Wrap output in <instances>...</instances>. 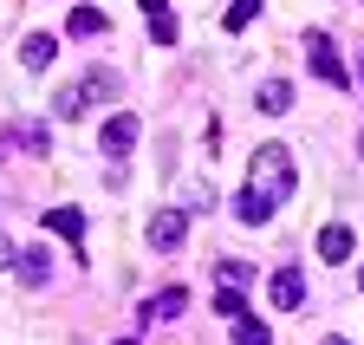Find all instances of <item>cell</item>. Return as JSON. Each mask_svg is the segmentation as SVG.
<instances>
[{
  "instance_id": "1",
  "label": "cell",
  "mask_w": 364,
  "mask_h": 345,
  "mask_svg": "<svg viewBox=\"0 0 364 345\" xmlns=\"http://www.w3.org/2000/svg\"><path fill=\"white\" fill-rule=\"evenodd\" d=\"M254 189L273 196V202L293 196V150H287V144H260V150H254Z\"/></svg>"
},
{
  "instance_id": "2",
  "label": "cell",
  "mask_w": 364,
  "mask_h": 345,
  "mask_svg": "<svg viewBox=\"0 0 364 345\" xmlns=\"http://www.w3.org/2000/svg\"><path fill=\"white\" fill-rule=\"evenodd\" d=\"M105 98H117V72H98V78H78V85H65V92L53 98V111H59V117H78V111L105 105Z\"/></svg>"
},
{
  "instance_id": "3",
  "label": "cell",
  "mask_w": 364,
  "mask_h": 345,
  "mask_svg": "<svg viewBox=\"0 0 364 345\" xmlns=\"http://www.w3.org/2000/svg\"><path fill=\"white\" fill-rule=\"evenodd\" d=\"M306 59H312V72H318V78H326V85H345V59L332 53V39H326V33H318V26L306 33Z\"/></svg>"
},
{
  "instance_id": "4",
  "label": "cell",
  "mask_w": 364,
  "mask_h": 345,
  "mask_svg": "<svg viewBox=\"0 0 364 345\" xmlns=\"http://www.w3.org/2000/svg\"><path fill=\"white\" fill-rule=\"evenodd\" d=\"M182 235H189V215H182V208H156V215H150V248L176 254V248H182Z\"/></svg>"
},
{
  "instance_id": "5",
  "label": "cell",
  "mask_w": 364,
  "mask_h": 345,
  "mask_svg": "<svg viewBox=\"0 0 364 345\" xmlns=\"http://www.w3.org/2000/svg\"><path fill=\"white\" fill-rule=\"evenodd\" d=\"M176 313H189V287H169V293L144 299V307H136V332H144V326H156V319H176Z\"/></svg>"
},
{
  "instance_id": "6",
  "label": "cell",
  "mask_w": 364,
  "mask_h": 345,
  "mask_svg": "<svg viewBox=\"0 0 364 345\" xmlns=\"http://www.w3.org/2000/svg\"><path fill=\"white\" fill-rule=\"evenodd\" d=\"M273 307H280V313L306 307V280H299V267H280V274H273Z\"/></svg>"
},
{
  "instance_id": "7",
  "label": "cell",
  "mask_w": 364,
  "mask_h": 345,
  "mask_svg": "<svg viewBox=\"0 0 364 345\" xmlns=\"http://www.w3.org/2000/svg\"><path fill=\"white\" fill-rule=\"evenodd\" d=\"M273 208H280V202H273V196H260L254 183H247V189L235 196V215H241V222H247V228H260V222H267V215H273Z\"/></svg>"
},
{
  "instance_id": "8",
  "label": "cell",
  "mask_w": 364,
  "mask_h": 345,
  "mask_svg": "<svg viewBox=\"0 0 364 345\" xmlns=\"http://www.w3.org/2000/svg\"><path fill=\"white\" fill-rule=\"evenodd\" d=\"M53 53H59V39H53V33H26V39H20V65H26V72L53 65Z\"/></svg>"
},
{
  "instance_id": "9",
  "label": "cell",
  "mask_w": 364,
  "mask_h": 345,
  "mask_svg": "<svg viewBox=\"0 0 364 345\" xmlns=\"http://www.w3.org/2000/svg\"><path fill=\"white\" fill-rule=\"evenodd\" d=\"M136 131H144V124H136V117H130V111H117V117H111V124H105V150H111V156H124V150H130V144H136Z\"/></svg>"
},
{
  "instance_id": "10",
  "label": "cell",
  "mask_w": 364,
  "mask_h": 345,
  "mask_svg": "<svg viewBox=\"0 0 364 345\" xmlns=\"http://www.w3.org/2000/svg\"><path fill=\"white\" fill-rule=\"evenodd\" d=\"M228 339H235V345H273L267 319H254V313H235V319H228Z\"/></svg>"
},
{
  "instance_id": "11",
  "label": "cell",
  "mask_w": 364,
  "mask_h": 345,
  "mask_svg": "<svg viewBox=\"0 0 364 345\" xmlns=\"http://www.w3.org/2000/svg\"><path fill=\"white\" fill-rule=\"evenodd\" d=\"M105 26H111V20H105L98 7H72V20H65V33H72V39H98Z\"/></svg>"
},
{
  "instance_id": "12",
  "label": "cell",
  "mask_w": 364,
  "mask_h": 345,
  "mask_svg": "<svg viewBox=\"0 0 364 345\" xmlns=\"http://www.w3.org/2000/svg\"><path fill=\"white\" fill-rule=\"evenodd\" d=\"M260 111H267V117L293 111V85H287V78H267V85H260Z\"/></svg>"
},
{
  "instance_id": "13",
  "label": "cell",
  "mask_w": 364,
  "mask_h": 345,
  "mask_svg": "<svg viewBox=\"0 0 364 345\" xmlns=\"http://www.w3.org/2000/svg\"><path fill=\"white\" fill-rule=\"evenodd\" d=\"M46 228L65 235V241H78V235H85V215H78V208H46Z\"/></svg>"
},
{
  "instance_id": "14",
  "label": "cell",
  "mask_w": 364,
  "mask_h": 345,
  "mask_svg": "<svg viewBox=\"0 0 364 345\" xmlns=\"http://www.w3.org/2000/svg\"><path fill=\"white\" fill-rule=\"evenodd\" d=\"M14 267H20V280H33V287H39L46 274H53V254H46V248H26V254H20Z\"/></svg>"
},
{
  "instance_id": "15",
  "label": "cell",
  "mask_w": 364,
  "mask_h": 345,
  "mask_svg": "<svg viewBox=\"0 0 364 345\" xmlns=\"http://www.w3.org/2000/svg\"><path fill=\"white\" fill-rule=\"evenodd\" d=\"M351 248H358V235H351V228H326V235H318V254H326V261H345Z\"/></svg>"
},
{
  "instance_id": "16",
  "label": "cell",
  "mask_w": 364,
  "mask_h": 345,
  "mask_svg": "<svg viewBox=\"0 0 364 345\" xmlns=\"http://www.w3.org/2000/svg\"><path fill=\"white\" fill-rule=\"evenodd\" d=\"M215 313H228V319L247 313V287H215Z\"/></svg>"
},
{
  "instance_id": "17",
  "label": "cell",
  "mask_w": 364,
  "mask_h": 345,
  "mask_svg": "<svg viewBox=\"0 0 364 345\" xmlns=\"http://www.w3.org/2000/svg\"><path fill=\"white\" fill-rule=\"evenodd\" d=\"M150 39H156V46H176V39H182L176 14H150Z\"/></svg>"
},
{
  "instance_id": "18",
  "label": "cell",
  "mask_w": 364,
  "mask_h": 345,
  "mask_svg": "<svg viewBox=\"0 0 364 345\" xmlns=\"http://www.w3.org/2000/svg\"><path fill=\"white\" fill-rule=\"evenodd\" d=\"M254 14H260V0H228V26H235V33H241Z\"/></svg>"
},
{
  "instance_id": "19",
  "label": "cell",
  "mask_w": 364,
  "mask_h": 345,
  "mask_svg": "<svg viewBox=\"0 0 364 345\" xmlns=\"http://www.w3.org/2000/svg\"><path fill=\"white\" fill-rule=\"evenodd\" d=\"M247 280H254L247 261H221V287H247Z\"/></svg>"
},
{
  "instance_id": "20",
  "label": "cell",
  "mask_w": 364,
  "mask_h": 345,
  "mask_svg": "<svg viewBox=\"0 0 364 345\" xmlns=\"http://www.w3.org/2000/svg\"><path fill=\"white\" fill-rule=\"evenodd\" d=\"M144 7H150V14H169V7H163V0H144Z\"/></svg>"
},
{
  "instance_id": "21",
  "label": "cell",
  "mask_w": 364,
  "mask_h": 345,
  "mask_svg": "<svg viewBox=\"0 0 364 345\" xmlns=\"http://www.w3.org/2000/svg\"><path fill=\"white\" fill-rule=\"evenodd\" d=\"M358 72H364V46H358Z\"/></svg>"
},
{
  "instance_id": "22",
  "label": "cell",
  "mask_w": 364,
  "mask_h": 345,
  "mask_svg": "<svg viewBox=\"0 0 364 345\" xmlns=\"http://www.w3.org/2000/svg\"><path fill=\"white\" fill-rule=\"evenodd\" d=\"M358 156H364V137H358Z\"/></svg>"
},
{
  "instance_id": "23",
  "label": "cell",
  "mask_w": 364,
  "mask_h": 345,
  "mask_svg": "<svg viewBox=\"0 0 364 345\" xmlns=\"http://www.w3.org/2000/svg\"><path fill=\"white\" fill-rule=\"evenodd\" d=\"M332 345H345V339H332Z\"/></svg>"
}]
</instances>
